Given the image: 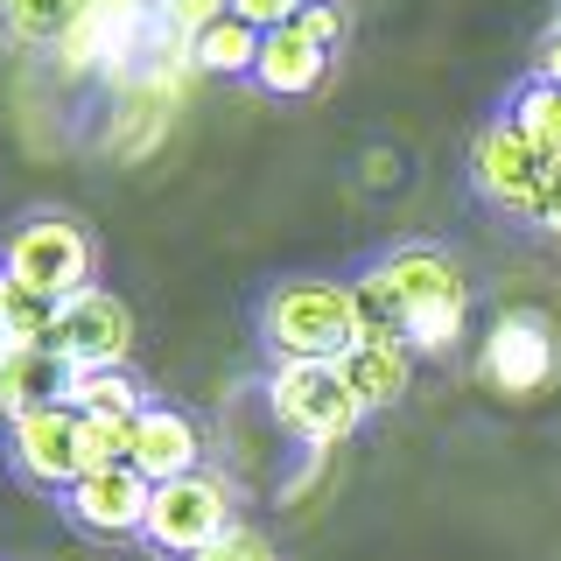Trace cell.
<instances>
[{
  "instance_id": "3",
  "label": "cell",
  "mask_w": 561,
  "mask_h": 561,
  "mask_svg": "<svg viewBox=\"0 0 561 561\" xmlns=\"http://www.w3.org/2000/svg\"><path fill=\"white\" fill-rule=\"evenodd\" d=\"M267 414H274L280 435H295V443L337 449L365 421V400L344 386V373L330 358H295V365H274L267 373Z\"/></svg>"
},
{
  "instance_id": "20",
  "label": "cell",
  "mask_w": 561,
  "mask_h": 561,
  "mask_svg": "<svg viewBox=\"0 0 561 561\" xmlns=\"http://www.w3.org/2000/svg\"><path fill=\"white\" fill-rule=\"evenodd\" d=\"M505 119H513V127H526V134H534L540 148L561 162V92H554V84H526Z\"/></svg>"
},
{
  "instance_id": "21",
  "label": "cell",
  "mask_w": 561,
  "mask_h": 561,
  "mask_svg": "<svg viewBox=\"0 0 561 561\" xmlns=\"http://www.w3.org/2000/svg\"><path fill=\"white\" fill-rule=\"evenodd\" d=\"M190 561H280V554H274V540L260 534V526H225V534Z\"/></svg>"
},
{
  "instance_id": "27",
  "label": "cell",
  "mask_w": 561,
  "mask_h": 561,
  "mask_svg": "<svg viewBox=\"0 0 561 561\" xmlns=\"http://www.w3.org/2000/svg\"><path fill=\"white\" fill-rule=\"evenodd\" d=\"M554 28H561V8H554Z\"/></svg>"
},
{
  "instance_id": "26",
  "label": "cell",
  "mask_w": 561,
  "mask_h": 561,
  "mask_svg": "<svg viewBox=\"0 0 561 561\" xmlns=\"http://www.w3.org/2000/svg\"><path fill=\"white\" fill-rule=\"evenodd\" d=\"M0 344H8V309H0Z\"/></svg>"
},
{
  "instance_id": "8",
  "label": "cell",
  "mask_w": 561,
  "mask_h": 561,
  "mask_svg": "<svg viewBox=\"0 0 561 561\" xmlns=\"http://www.w3.org/2000/svg\"><path fill=\"white\" fill-rule=\"evenodd\" d=\"M8 456L28 484L43 491H70L92 470V443H84V414L78 408H43V414H22L8 421Z\"/></svg>"
},
{
  "instance_id": "12",
  "label": "cell",
  "mask_w": 561,
  "mask_h": 561,
  "mask_svg": "<svg viewBox=\"0 0 561 561\" xmlns=\"http://www.w3.org/2000/svg\"><path fill=\"white\" fill-rule=\"evenodd\" d=\"M70 386H78V365L49 344H0V414L22 421L43 408H70Z\"/></svg>"
},
{
  "instance_id": "23",
  "label": "cell",
  "mask_w": 561,
  "mask_h": 561,
  "mask_svg": "<svg viewBox=\"0 0 561 561\" xmlns=\"http://www.w3.org/2000/svg\"><path fill=\"white\" fill-rule=\"evenodd\" d=\"M302 22H309L316 35H323L330 49L344 43V8H337V0H302Z\"/></svg>"
},
{
  "instance_id": "17",
  "label": "cell",
  "mask_w": 561,
  "mask_h": 561,
  "mask_svg": "<svg viewBox=\"0 0 561 561\" xmlns=\"http://www.w3.org/2000/svg\"><path fill=\"white\" fill-rule=\"evenodd\" d=\"M92 14V0H0V22L14 43H64Z\"/></svg>"
},
{
  "instance_id": "10",
  "label": "cell",
  "mask_w": 561,
  "mask_h": 561,
  "mask_svg": "<svg viewBox=\"0 0 561 561\" xmlns=\"http://www.w3.org/2000/svg\"><path fill=\"white\" fill-rule=\"evenodd\" d=\"M148 478L134 463H99L84 470L78 484L64 491V513L99 540H140V519H148Z\"/></svg>"
},
{
  "instance_id": "4",
  "label": "cell",
  "mask_w": 561,
  "mask_h": 561,
  "mask_svg": "<svg viewBox=\"0 0 561 561\" xmlns=\"http://www.w3.org/2000/svg\"><path fill=\"white\" fill-rule=\"evenodd\" d=\"M225 526H239L232 519V484H225L218 470H190V478H169V484L148 491L140 540L169 561H190V554H204Z\"/></svg>"
},
{
  "instance_id": "7",
  "label": "cell",
  "mask_w": 561,
  "mask_h": 561,
  "mask_svg": "<svg viewBox=\"0 0 561 561\" xmlns=\"http://www.w3.org/2000/svg\"><path fill=\"white\" fill-rule=\"evenodd\" d=\"M49 351H64L78 373H113V365L134 358V309L92 280V288H78V295L57 309Z\"/></svg>"
},
{
  "instance_id": "18",
  "label": "cell",
  "mask_w": 561,
  "mask_h": 561,
  "mask_svg": "<svg viewBox=\"0 0 561 561\" xmlns=\"http://www.w3.org/2000/svg\"><path fill=\"white\" fill-rule=\"evenodd\" d=\"M0 309H8V344H49V330H57V295L28 288V280H8L0 274Z\"/></svg>"
},
{
  "instance_id": "11",
  "label": "cell",
  "mask_w": 561,
  "mask_h": 561,
  "mask_svg": "<svg viewBox=\"0 0 561 561\" xmlns=\"http://www.w3.org/2000/svg\"><path fill=\"white\" fill-rule=\"evenodd\" d=\"M127 463H134L148 484L190 478V470H204V428H197V421H190L183 408H154V400H148V408L134 414Z\"/></svg>"
},
{
  "instance_id": "15",
  "label": "cell",
  "mask_w": 561,
  "mask_h": 561,
  "mask_svg": "<svg viewBox=\"0 0 561 561\" xmlns=\"http://www.w3.org/2000/svg\"><path fill=\"white\" fill-rule=\"evenodd\" d=\"M190 64L197 70H210V78H253V64H260V28H245L232 8L218 14V22H210L197 43H190Z\"/></svg>"
},
{
  "instance_id": "24",
  "label": "cell",
  "mask_w": 561,
  "mask_h": 561,
  "mask_svg": "<svg viewBox=\"0 0 561 561\" xmlns=\"http://www.w3.org/2000/svg\"><path fill=\"white\" fill-rule=\"evenodd\" d=\"M534 84H554V92H561V28L540 35V49H534Z\"/></svg>"
},
{
  "instance_id": "22",
  "label": "cell",
  "mask_w": 561,
  "mask_h": 561,
  "mask_svg": "<svg viewBox=\"0 0 561 561\" xmlns=\"http://www.w3.org/2000/svg\"><path fill=\"white\" fill-rule=\"evenodd\" d=\"M232 14L245 28H260V35H274V28H288L295 14H302V0H232Z\"/></svg>"
},
{
  "instance_id": "19",
  "label": "cell",
  "mask_w": 561,
  "mask_h": 561,
  "mask_svg": "<svg viewBox=\"0 0 561 561\" xmlns=\"http://www.w3.org/2000/svg\"><path fill=\"white\" fill-rule=\"evenodd\" d=\"M225 8H232V0H154V35H162L175 57H190V43H197Z\"/></svg>"
},
{
  "instance_id": "5",
  "label": "cell",
  "mask_w": 561,
  "mask_h": 561,
  "mask_svg": "<svg viewBox=\"0 0 561 561\" xmlns=\"http://www.w3.org/2000/svg\"><path fill=\"white\" fill-rule=\"evenodd\" d=\"M92 232H84L78 218H57V210H43V218L14 225L8 245H0V274L8 280H28V288L57 295V302H70L78 288H92Z\"/></svg>"
},
{
  "instance_id": "25",
  "label": "cell",
  "mask_w": 561,
  "mask_h": 561,
  "mask_svg": "<svg viewBox=\"0 0 561 561\" xmlns=\"http://www.w3.org/2000/svg\"><path fill=\"white\" fill-rule=\"evenodd\" d=\"M526 225H540L548 239H561V169L548 175V190H540V204H534V218H526Z\"/></svg>"
},
{
  "instance_id": "16",
  "label": "cell",
  "mask_w": 561,
  "mask_h": 561,
  "mask_svg": "<svg viewBox=\"0 0 561 561\" xmlns=\"http://www.w3.org/2000/svg\"><path fill=\"white\" fill-rule=\"evenodd\" d=\"M70 408H78L84 421H134L140 408H148V393H140V379L127 373V365H113V373H78Z\"/></svg>"
},
{
  "instance_id": "9",
  "label": "cell",
  "mask_w": 561,
  "mask_h": 561,
  "mask_svg": "<svg viewBox=\"0 0 561 561\" xmlns=\"http://www.w3.org/2000/svg\"><path fill=\"white\" fill-rule=\"evenodd\" d=\"M478 373H484V386L526 400L561 373V344H554V330L540 323V316H499L484 351H478Z\"/></svg>"
},
{
  "instance_id": "6",
  "label": "cell",
  "mask_w": 561,
  "mask_h": 561,
  "mask_svg": "<svg viewBox=\"0 0 561 561\" xmlns=\"http://www.w3.org/2000/svg\"><path fill=\"white\" fill-rule=\"evenodd\" d=\"M554 169L561 162L526 127H513V119H491L478 134V148H470V183H478V197L491 210H505V218H534V204H540V190H548Z\"/></svg>"
},
{
  "instance_id": "2",
  "label": "cell",
  "mask_w": 561,
  "mask_h": 561,
  "mask_svg": "<svg viewBox=\"0 0 561 561\" xmlns=\"http://www.w3.org/2000/svg\"><path fill=\"white\" fill-rule=\"evenodd\" d=\"M260 337H267L274 365L295 358H337L358 337V302L351 280H323V274H295L260 302Z\"/></svg>"
},
{
  "instance_id": "1",
  "label": "cell",
  "mask_w": 561,
  "mask_h": 561,
  "mask_svg": "<svg viewBox=\"0 0 561 561\" xmlns=\"http://www.w3.org/2000/svg\"><path fill=\"white\" fill-rule=\"evenodd\" d=\"M351 302H358L365 337H400L414 358H443L463 337L470 280L443 245H393L351 280Z\"/></svg>"
},
{
  "instance_id": "14",
  "label": "cell",
  "mask_w": 561,
  "mask_h": 561,
  "mask_svg": "<svg viewBox=\"0 0 561 561\" xmlns=\"http://www.w3.org/2000/svg\"><path fill=\"white\" fill-rule=\"evenodd\" d=\"M330 365H337L344 386L365 400V414H373V408H393V400L408 393V379H414V351L400 344V337H365V330Z\"/></svg>"
},
{
  "instance_id": "13",
  "label": "cell",
  "mask_w": 561,
  "mask_h": 561,
  "mask_svg": "<svg viewBox=\"0 0 561 561\" xmlns=\"http://www.w3.org/2000/svg\"><path fill=\"white\" fill-rule=\"evenodd\" d=\"M323 70H330V43L302 22V14H295L288 28L260 35L253 84H267L274 99H302V92H316V84H323Z\"/></svg>"
}]
</instances>
